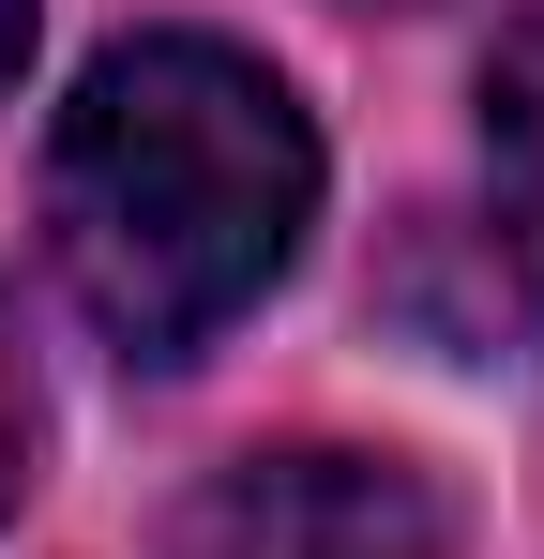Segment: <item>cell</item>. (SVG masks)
Returning a JSON list of instances; mask_svg holds the SVG:
<instances>
[{
  "instance_id": "1",
  "label": "cell",
  "mask_w": 544,
  "mask_h": 559,
  "mask_svg": "<svg viewBox=\"0 0 544 559\" xmlns=\"http://www.w3.org/2000/svg\"><path fill=\"white\" fill-rule=\"evenodd\" d=\"M318 227V121L272 61L212 31L106 46L46 152V242L61 287L121 364H197Z\"/></svg>"
},
{
  "instance_id": "2",
  "label": "cell",
  "mask_w": 544,
  "mask_h": 559,
  "mask_svg": "<svg viewBox=\"0 0 544 559\" xmlns=\"http://www.w3.org/2000/svg\"><path fill=\"white\" fill-rule=\"evenodd\" d=\"M167 559H453V530H439V499H424V468L303 439V454L212 468L181 499Z\"/></svg>"
},
{
  "instance_id": "3",
  "label": "cell",
  "mask_w": 544,
  "mask_h": 559,
  "mask_svg": "<svg viewBox=\"0 0 544 559\" xmlns=\"http://www.w3.org/2000/svg\"><path fill=\"white\" fill-rule=\"evenodd\" d=\"M484 182H499V258L544 302V0L499 15V46H484Z\"/></svg>"
},
{
  "instance_id": "4",
  "label": "cell",
  "mask_w": 544,
  "mask_h": 559,
  "mask_svg": "<svg viewBox=\"0 0 544 559\" xmlns=\"http://www.w3.org/2000/svg\"><path fill=\"white\" fill-rule=\"evenodd\" d=\"M31 484V348H15V302H0V514Z\"/></svg>"
},
{
  "instance_id": "5",
  "label": "cell",
  "mask_w": 544,
  "mask_h": 559,
  "mask_svg": "<svg viewBox=\"0 0 544 559\" xmlns=\"http://www.w3.org/2000/svg\"><path fill=\"white\" fill-rule=\"evenodd\" d=\"M15 61H31V0H0V92H15Z\"/></svg>"
},
{
  "instance_id": "6",
  "label": "cell",
  "mask_w": 544,
  "mask_h": 559,
  "mask_svg": "<svg viewBox=\"0 0 544 559\" xmlns=\"http://www.w3.org/2000/svg\"><path fill=\"white\" fill-rule=\"evenodd\" d=\"M363 15H424V0H363Z\"/></svg>"
}]
</instances>
